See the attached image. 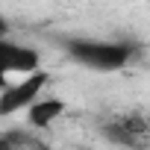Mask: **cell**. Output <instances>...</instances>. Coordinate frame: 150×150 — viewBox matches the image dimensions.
Segmentation results:
<instances>
[{
	"label": "cell",
	"mask_w": 150,
	"mask_h": 150,
	"mask_svg": "<svg viewBox=\"0 0 150 150\" xmlns=\"http://www.w3.org/2000/svg\"><path fill=\"white\" fill-rule=\"evenodd\" d=\"M100 132L124 150H150V115L144 109L109 115L106 121H100Z\"/></svg>",
	"instance_id": "2"
},
{
	"label": "cell",
	"mask_w": 150,
	"mask_h": 150,
	"mask_svg": "<svg viewBox=\"0 0 150 150\" xmlns=\"http://www.w3.org/2000/svg\"><path fill=\"white\" fill-rule=\"evenodd\" d=\"M35 71H41V56H38L35 47L0 38V88H6L3 80L9 77V74L30 77V74H35Z\"/></svg>",
	"instance_id": "4"
},
{
	"label": "cell",
	"mask_w": 150,
	"mask_h": 150,
	"mask_svg": "<svg viewBox=\"0 0 150 150\" xmlns=\"http://www.w3.org/2000/svg\"><path fill=\"white\" fill-rule=\"evenodd\" d=\"M6 33H9V24H6L3 15H0V38H6Z\"/></svg>",
	"instance_id": "7"
},
{
	"label": "cell",
	"mask_w": 150,
	"mask_h": 150,
	"mask_svg": "<svg viewBox=\"0 0 150 150\" xmlns=\"http://www.w3.org/2000/svg\"><path fill=\"white\" fill-rule=\"evenodd\" d=\"M47 83H50V74L35 71L30 77H21L18 83H9L6 88H0V118H12L18 112H27L33 103L41 100Z\"/></svg>",
	"instance_id": "3"
},
{
	"label": "cell",
	"mask_w": 150,
	"mask_h": 150,
	"mask_svg": "<svg viewBox=\"0 0 150 150\" xmlns=\"http://www.w3.org/2000/svg\"><path fill=\"white\" fill-rule=\"evenodd\" d=\"M35 138H30L21 129H9V132H0V150H27L33 147Z\"/></svg>",
	"instance_id": "6"
},
{
	"label": "cell",
	"mask_w": 150,
	"mask_h": 150,
	"mask_svg": "<svg viewBox=\"0 0 150 150\" xmlns=\"http://www.w3.org/2000/svg\"><path fill=\"white\" fill-rule=\"evenodd\" d=\"M65 53L91 71L100 74H112V71H124L127 65H132L141 53V47L135 41H118V38H83V35H68L62 38Z\"/></svg>",
	"instance_id": "1"
},
{
	"label": "cell",
	"mask_w": 150,
	"mask_h": 150,
	"mask_svg": "<svg viewBox=\"0 0 150 150\" xmlns=\"http://www.w3.org/2000/svg\"><path fill=\"white\" fill-rule=\"evenodd\" d=\"M62 115H65V103L59 97H41L38 103H33L27 109V124H30V129H47Z\"/></svg>",
	"instance_id": "5"
}]
</instances>
